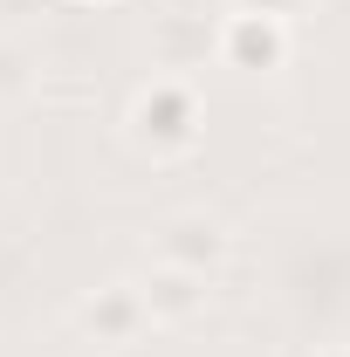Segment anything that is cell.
<instances>
[{
  "instance_id": "obj_1",
  "label": "cell",
  "mask_w": 350,
  "mask_h": 357,
  "mask_svg": "<svg viewBox=\"0 0 350 357\" xmlns=\"http://www.w3.org/2000/svg\"><path fill=\"white\" fill-rule=\"evenodd\" d=\"M124 144H131L144 165H185L199 144H206V96L192 76H151L131 89L124 103Z\"/></svg>"
},
{
  "instance_id": "obj_2",
  "label": "cell",
  "mask_w": 350,
  "mask_h": 357,
  "mask_svg": "<svg viewBox=\"0 0 350 357\" xmlns=\"http://www.w3.org/2000/svg\"><path fill=\"white\" fill-rule=\"evenodd\" d=\"M213 62L234 69V76H282V69L296 62V21L227 7L213 21Z\"/></svg>"
},
{
  "instance_id": "obj_3",
  "label": "cell",
  "mask_w": 350,
  "mask_h": 357,
  "mask_svg": "<svg viewBox=\"0 0 350 357\" xmlns=\"http://www.w3.org/2000/svg\"><path fill=\"white\" fill-rule=\"evenodd\" d=\"M151 261L185 268V275H199V282H220L227 261H234V227L220 220V213H206V206L165 213L158 234H151Z\"/></svg>"
},
{
  "instance_id": "obj_4",
  "label": "cell",
  "mask_w": 350,
  "mask_h": 357,
  "mask_svg": "<svg viewBox=\"0 0 350 357\" xmlns=\"http://www.w3.org/2000/svg\"><path fill=\"white\" fill-rule=\"evenodd\" d=\"M69 330L96 344V351H131L144 344V303H137V282H103V289H89L83 303L69 310Z\"/></svg>"
},
{
  "instance_id": "obj_5",
  "label": "cell",
  "mask_w": 350,
  "mask_h": 357,
  "mask_svg": "<svg viewBox=\"0 0 350 357\" xmlns=\"http://www.w3.org/2000/svg\"><path fill=\"white\" fill-rule=\"evenodd\" d=\"M206 296H213V282H199L185 268H165V261H151L137 275V303H144L151 330H192L206 316Z\"/></svg>"
},
{
  "instance_id": "obj_6",
  "label": "cell",
  "mask_w": 350,
  "mask_h": 357,
  "mask_svg": "<svg viewBox=\"0 0 350 357\" xmlns=\"http://www.w3.org/2000/svg\"><path fill=\"white\" fill-rule=\"evenodd\" d=\"M206 55H213V21L206 14H151V62L165 76H185Z\"/></svg>"
},
{
  "instance_id": "obj_7",
  "label": "cell",
  "mask_w": 350,
  "mask_h": 357,
  "mask_svg": "<svg viewBox=\"0 0 350 357\" xmlns=\"http://www.w3.org/2000/svg\"><path fill=\"white\" fill-rule=\"evenodd\" d=\"M42 89V62L28 42H0V103H28Z\"/></svg>"
},
{
  "instance_id": "obj_8",
  "label": "cell",
  "mask_w": 350,
  "mask_h": 357,
  "mask_svg": "<svg viewBox=\"0 0 350 357\" xmlns=\"http://www.w3.org/2000/svg\"><path fill=\"white\" fill-rule=\"evenodd\" d=\"M227 7H241V14H282V21L303 14V0H227Z\"/></svg>"
},
{
  "instance_id": "obj_9",
  "label": "cell",
  "mask_w": 350,
  "mask_h": 357,
  "mask_svg": "<svg viewBox=\"0 0 350 357\" xmlns=\"http://www.w3.org/2000/svg\"><path fill=\"white\" fill-rule=\"evenodd\" d=\"M206 0H158V14H199Z\"/></svg>"
},
{
  "instance_id": "obj_10",
  "label": "cell",
  "mask_w": 350,
  "mask_h": 357,
  "mask_svg": "<svg viewBox=\"0 0 350 357\" xmlns=\"http://www.w3.org/2000/svg\"><path fill=\"white\" fill-rule=\"evenodd\" d=\"M55 7H76V14H103V7H117V0H55Z\"/></svg>"
},
{
  "instance_id": "obj_11",
  "label": "cell",
  "mask_w": 350,
  "mask_h": 357,
  "mask_svg": "<svg viewBox=\"0 0 350 357\" xmlns=\"http://www.w3.org/2000/svg\"><path fill=\"white\" fill-rule=\"evenodd\" d=\"M316 357H350V344H330V351H316Z\"/></svg>"
}]
</instances>
